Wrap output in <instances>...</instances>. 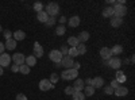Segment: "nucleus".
Returning <instances> with one entry per match:
<instances>
[{"instance_id":"nucleus-1","label":"nucleus","mask_w":135,"mask_h":100,"mask_svg":"<svg viewBox=\"0 0 135 100\" xmlns=\"http://www.w3.org/2000/svg\"><path fill=\"white\" fill-rule=\"evenodd\" d=\"M112 8H114V16H116V18H122L123 19V16L127 15V7L126 6L115 3Z\"/></svg>"},{"instance_id":"nucleus-2","label":"nucleus","mask_w":135,"mask_h":100,"mask_svg":"<svg viewBox=\"0 0 135 100\" xmlns=\"http://www.w3.org/2000/svg\"><path fill=\"white\" fill-rule=\"evenodd\" d=\"M46 12L50 18H54L55 15H57L60 12V6L57 3H49L47 7H46Z\"/></svg>"},{"instance_id":"nucleus-3","label":"nucleus","mask_w":135,"mask_h":100,"mask_svg":"<svg viewBox=\"0 0 135 100\" xmlns=\"http://www.w3.org/2000/svg\"><path fill=\"white\" fill-rule=\"evenodd\" d=\"M77 76H78V70L76 69H66L61 74L62 80H73V79H77Z\"/></svg>"},{"instance_id":"nucleus-4","label":"nucleus","mask_w":135,"mask_h":100,"mask_svg":"<svg viewBox=\"0 0 135 100\" xmlns=\"http://www.w3.org/2000/svg\"><path fill=\"white\" fill-rule=\"evenodd\" d=\"M107 65L109 66V68H112V69L119 70L120 66H122V60L119 57H114V55H112V57L107 61Z\"/></svg>"},{"instance_id":"nucleus-5","label":"nucleus","mask_w":135,"mask_h":100,"mask_svg":"<svg viewBox=\"0 0 135 100\" xmlns=\"http://www.w3.org/2000/svg\"><path fill=\"white\" fill-rule=\"evenodd\" d=\"M62 57H64V55H62V54H61V51H60V50H57V49L50 50V53H49V58H50V60H51L54 64L61 62Z\"/></svg>"},{"instance_id":"nucleus-6","label":"nucleus","mask_w":135,"mask_h":100,"mask_svg":"<svg viewBox=\"0 0 135 100\" xmlns=\"http://www.w3.org/2000/svg\"><path fill=\"white\" fill-rule=\"evenodd\" d=\"M73 64H74V61H73V58L69 57V55H64L62 60H61V65L64 66V68H66V69H72Z\"/></svg>"},{"instance_id":"nucleus-7","label":"nucleus","mask_w":135,"mask_h":100,"mask_svg":"<svg viewBox=\"0 0 135 100\" xmlns=\"http://www.w3.org/2000/svg\"><path fill=\"white\" fill-rule=\"evenodd\" d=\"M11 60L15 62V65H19V66H20V65L25 64L26 57H25V54H22V53H16V54H14L12 57H11Z\"/></svg>"},{"instance_id":"nucleus-8","label":"nucleus","mask_w":135,"mask_h":100,"mask_svg":"<svg viewBox=\"0 0 135 100\" xmlns=\"http://www.w3.org/2000/svg\"><path fill=\"white\" fill-rule=\"evenodd\" d=\"M53 88V84L49 81V79H43L39 81V89L43 91V92H46V91H50Z\"/></svg>"},{"instance_id":"nucleus-9","label":"nucleus","mask_w":135,"mask_h":100,"mask_svg":"<svg viewBox=\"0 0 135 100\" xmlns=\"http://www.w3.org/2000/svg\"><path fill=\"white\" fill-rule=\"evenodd\" d=\"M100 57L103 58V61H108L111 57H112V53H111V49L109 47H101L100 49Z\"/></svg>"},{"instance_id":"nucleus-10","label":"nucleus","mask_w":135,"mask_h":100,"mask_svg":"<svg viewBox=\"0 0 135 100\" xmlns=\"http://www.w3.org/2000/svg\"><path fill=\"white\" fill-rule=\"evenodd\" d=\"M34 57L35 58H41L42 55H43V47L41 46V43L39 42H35L34 43Z\"/></svg>"},{"instance_id":"nucleus-11","label":"nucleus","mask_w":135,"mask_h":100,"mask_svg":"<svg viewBox=\"0 0 135 100\" xmlns=\"http://www.w3.org/2000/svg\"><path fill=\"white\" fill-rule=\"evenodd\" d=\"M74 88V92H83L84 91V88H85V84H84V80L81 79H76L74 84L72 85Z\"/></svg>"},{"instance_id":"nucleus-12","label":"nucleus","mask_w":135,"mask_h":100,"mask_svg":"<svg viewBox=\"0 0 135 100\" xmlns=\"http://www.w3.org/2000/svg\"><path fill=\"white\" fill-rule=\"evenodd\" d=\"M11 64V57L8 54L3 53V54H0V66L2 68H6V66H8Z\"/></svg>"},{"instance_id":"nucleus-13","label":"nucleus","mask_w":135,"mask_h":100,"mask_svg":"<svg viewBox=\"0 0 135 100\" xmlns=\"http://www.w3.org/2000/svg\"><path fill=\"white\" fill-rule=\"evenodd\" d=\"M91 85L95 88H103L104 87V79L103 77H95V79H92V83H91Z\"/></svg>"},{"instance_id":"nucleus-14","label":"nucleus","mask_w":135,"mask_h":100,"mask_svg":"<svg viewBox=\"0 0 135 100\" xmlns=\"http://www.w3.org/2000/svg\"><path fill=\"white\" fill-rule=\"evenodd\" d=\"M114 93L118 96V97H122V96H127V93H128V89H127V87H118L114 91Z\"/></svg>"},{"instance_id":"nucleus-15","label":"nucleus","mask_w":135,"mask_h":100,"mask_svg":"<svg viewBox=\"0 0 135 100\" xmlns=\"http://www.w3.org/2000/svg\"><path fill=\"white\" fill-rule=\"evenodd\" d=\"M49 18H50V16L47 15L46 11H41V12H38V14H37V19L41 22V23H46Z\"/></svg>"},{"instance_id":"nucleus-16","label":"nucleus","mask_w":135,"mask_h":100,"mask_svg":"<svg viewBox=\"0 0 135 100\" xmlns=\"http://www.w3.org/2000/svg\"><path fill=\"white\" fill-rule=\"evenodd\" d=\"M12 35H14V39L18 42V41H23L26 38V32L22 30H16L15 32H12Z\"/></svg>"},{"instance_id":"nucleus-17","label":"nucleus","mask_w":135,"mask_h":100,"mask_svg":"<svg viewBox=\"0 0 135 100\" xmlns=\"http://www.w3.org/2000/svg\"><path fill=\"white\" fill-rule=\"evenodd\" d=\"M109 23H111L112 27H119V26L123 25V19H122V18H116V16H112Z\"/></svg>"},{"instance_id":"nucleus-18","label":"nucleus","mask_w":135,"mask_h":100,"mask_svg":"<svg viewBox=\"0 0 135 100\" xmlns=\"http://www.w3.org/2000/svg\"><path fill=\"white\" fill-rule=\"evenodd\" d=\"M77 39H78V42H80V43H84V42H86V41L89 39V32H88V31H81L80 34H78Z\"/></svg>"},{"instance_id":"nucleus-19","label":"nucleus","mask_w":135,"mask_h":100,"mask_svg":"<svg viewBox=\"0 0 135 100\" xmlns=\"http://www.w3.org/2000/svg\"><path fill=\"white\" fill-rule=\"evenodd\" d=\"M68 23H69L70 27H78L80 26V16H72Z\"/></svg>"},{"instance_id":"nucleus-20","label":"nucleus","mask_w":135,"mask_h":100,"mask_svg":"<svg viewBox=\"0 0 135 100\" xmlns=\"http://www.w3.org/2000/svg\"><path fill=\"white\" fill-rule=\"evenodd\" d=\"M6 49L7 50H15V47H16V41L14 39V38H11V39H8L7 42H6Z\"/></svg>"},{"instance_id":"nucleus-21","label":"nucleus","mask_w":135,"mask_h":100,"mask_svg":"<svg viewBox=\"0 0 135 100\" xmlns=\"http://www.w3.org/2000/svg\"><path fill=\"white\" fill-rule=\"evenodd\" d=\"M119 84H123V83H126V80H127V77L124 76V73H123L122 70H118L116 72V79H115Z\"/></svg>"},{"instance_id":"nucleus-22","label":"nucleus","mask_w":135,"mask_h":100,"mask_svg":"<svg viewBox=\"0 0 135 100\" xmlns=\"http://www.w3.org/2000/svg\"><path fill=\"white\" fill-rule=\"evenodd\" d=\"M25 64L28 66V68H31V66L37 65V58L34 57V55H28V57H26V61H25Z\"/></svg>"},{"instance_id":"nucleus-23","label":"nucleus","mask_w":135,"mask_h":100,"mask_svg":"<svg viewBox=\"0 0 135 100\" xmlns=\"http://www.w3.org/2000/svg\"><path fill=\"white\" fill-rule=\"evenodd\" d=\"M78 39H77V37H69L68 38V45H69L70 47H77L78 46Z\"/></svg>"},{"instance_id":"nucleus-24","label":"nucleus","mask_w":135,"mask_h":100,"mask_svg":"<svg viewBox=\"0 0 135 100\" xmlns=\"http://www.w3.org/2000/svg\"><path fill=\"white\" fill-rule=\"evenodd\" d=\"M103 16L104 18H112L114 16V8L112 7H105L103 11Z\"/></svg>"},{"instance_id":"nucleus-25","label":"nucleus","mask_w":135,"mask_h":100,"mask_svg":"<svg viewBox=\"0 0 135 100\" xmlns=\"http://www.w3.org/2000/svg\"><path fill=\"white\" fill-rule=\"evenodd\" d=\"M84 95H85V96H92V95H95V88H93L92 85H85V88H84Z\"/></svg>"},{"instance_id":"nucleus-26","label":"nucleus","mask_w":135,"mask_h":100,"mask_svg":"<svg viewBox=\"0 0 135 100\" xmlns=\"http://www.w3.org/2000/svg\"><path fill=\"white\" fill-rule=\"evenodd\" d=\"M111 53H112V55H114V54H122L123 53V47L120 46V45H115L114 47H111ZM116 55H115V57H116Z\"/></svg>"},{"instance_id":"nucleus-27","label":"nucleus","mask_w":135,"mask_h":100,"mask_svg":"<svg viewBox=\"0 0 135 100\" xmlns=\"http://www.w3.org/2000/svg\"><path fill=\"white\" fill-rule=\"evenodd\" d=\"M76 49H77L78 55H81V54H85V53H86V46L84 45V43H78V46H77Z\"/></svg>"},{"instance_id":"nucleus-28","label":"nucleus","mask_w":135,"mask_h":100,"mask_svg":"<svg viewBox=\"0 0 135 100\" xmlns=\"http://www.w3.org/2000/svg\"><path fill=\"white\" fill-rule=\"evenodd\" d=\"M65 32H66V28H65V26H64V25L57 26V28H55V34H57V35H64Z\"/></svg>"},{"instance_id":"nucleus-29","label":"nucleus","mask_w":135,"mask_h":100,"mask_svg":"<svg viewBox=\"0 0 135 100\" xmlns=\"http://www.w3.org/2000/svg\"><path fill=\"white\" fill-rule=\"evenodd\" d=\"M19 72H20L22 74H28V73H30V68H28L26 64H23V65L19 66Z\"/></svg>"},{"instance_id":"nucleus-30","label":"nucleus","mask_w":135,"mask_h":100,"mask_svg":"<svg viewBox=\"0 0 135 100\" xmlns=\"http://www.w3.org/2000/svg\"><path fill=\"white\" fill-rule=\"evenodd\" d=\"M72 96H73V100H84L85 99L84 92H74Z\"/></svg>"},{"instance_id":"nucleus-31","label":"nucleus","mask_w":135,"mask_h":100,"mask_svg":"<svg viewBox=\"0 0 135 100\" xmlns=\"http://www.w3.org/2000/svg\"><path fill=\"white\" fill-rule=\"evenodd\" d=\"M68 55H69L70 58H74V57H77V55H78V53H77V49H76V47H70L69 50H68Z\"/></svg>"},{"instance_id":"nucleus-32","label":"nucleus","mask_w":135,"mask_h":100,"mask_svg":"<svg viewBox=\"0 0 135 100\" xmlns=\"http://www.w3.org/2000/svg\"><path fill=\"white\" fill-rule=\"evenodd\" d=\"M32 7H34V9L37 11V14H38V12H41V11H43V4H42L41 2H35Z\"/></svg>"},{"instance_id":"nucleus-33","label":"nucleus","mask_w":135,"mask_h":100,"mask_svg":"<svg viewBox=\"0 0 135 100\" xmlns=\"http://www.w3.org/2000/svg\"><path fill=\"white\" fill-rule=\"evenodd\" d=\"M58 80H60V74H57V73H51V76H50L49 81H50L51 84H55Z\"/></svg>"},{"instance_id":"nucleus-34","label":"nucleus","mask_w":135,"mask_h":100,"mask_svg":"<svg viewBox=\"0 0 135 100\" xmlns=\"http://www.w3.org/2000/svg\"><path fill=\"white\" fill-rule=\"evenodd\" d=\"M65 93H66V95H73V93H74V88H73L72 85L66 87V88H65Z\"/></svg>"},{"instance_id":"nucleus-35","label":"nucleus","mask_w":135,"mask_h":100,"mask_svg":"<svg viewBox=\"0 0 135 100\" xmlns=\"http://www.w3.org/2000/svg\"><path fill=\"white\" fill-rule=\"evenodd\" d=\"M3 35H4V38L8 41V39H11V37H12V32H11L9 30H4V31H3Z\"/></svg>"},{"instance_id":"nucleus-36","label":"nucleus","mask_w":135,"mask_h":100,"mask_svg":"<svg viewBox=\"0 0 135 100\" xmlns=\"http://www.w3.org/2000/svg\"><path fill=\"white\" fill-rule=\"evenodd\" d=\"M55 22H57V20H55V18H49V19H47V22H46L45 25H46L47 27H50V26L55 25Z\"/></svg>"},{"instance_id":"nucleus-37","label":"nucleus","mask_w":135,"mask_h":100,"mask_svg":"<svg viewBox=\"0 0 135 100\" xmlns=\"http://www.w3.org/2000/svg\"><path fill=\"white\" fill-rule=\"evenodd\" d=\"M104 92L107 93V95H112V93H114V88H112V87H104Z\"/></svg>"},{"instance_id":"nucleus-38","label":"nucleus","mask_w":135,"mask_h":100,"mask_svg":"<svg viewBox=\"0 0 135 100\" xmlns=\"http://www.w3.org/2000/svg\"><path fill=\"white\" fill-rule=\"evenodd\" d=\"M109 87H112V88H114V91H115L118 87H120V84H119L116 80H112V81H111V84H109Z\"/></svg>"},{"instance_id":"nucleus-39","label":"nucleus","mask_w":135,"mask_h":100,"mask_svg":"<svg viewBox=\"0 0 135 100\" xmlns=\"http://www.w3.org/2000/svg\"><path fill=\"white\" fill-rule=\"evenodd\" d=\"M68 50H69V47H68V46H62L60 51H61L62 55H68Z\"/></svg>"},{"instance_id":"nucleus-40","label":"nucleus","mask_w":135,"mask_h":100,"mask_svg":"<svg viewBox=\"0 0 135 100\" xmlns=\"http://www.w3.org/2000/svg\"><path fill=\"white\" fill-rule=\"evenodd\" d=\"M16 100H27V97H26L25 93H18L16 95Z\"/></svg>"},{"instance_id":"nucleus-41","label":"nucleus","mask_w":135,"mask_h":100,"mask_svg":"<svg viewBox=\"0 0 135 100\" xmlns=\"http://www.w3.org/2000/svg\"><path fill=\"white\" fill-rule=\"evenodd\" d=\"M11 70H12L14 73H16V72H19V65H12V66H11Z\"/></svg>"},{"instance_id":"nucleus-42","label":"nucleus","mask_w":135,"mask_h":100,"mask_svg":"<svg viewBox=\"0 0 135 100\" xmlns=\"http://www.w3.org/2000/svg\"><path fill=\"white\" fill-rule=\"evenodd\" d=\"M4 50H6L4 43H2V42H0V54H3V53H4Z\"/></svg>"},{"instance_id":"nucleus-43","label":"nucleus","mask_w":135,"mask_h":100,"mask_svg":"<svg viewBox=\"0 0 135 100\" xmlns=\"http://www.w3.org/2000/svg\"><path fill=\"white\" fill-rule=\"evenodd\" d=\"M80 65H81L80 62H74V64H73V68H72V69H76V70H78V68H80Z\"/></svg>"},{"instance_id":"nucleus-44","label":"nucleus","mask_w":135,"mask_h":100,"mask_svg":"<svg viewBox=\"0 0 135 100\" xmlns=\"http://www.w3.org/2000/svg\"><path fill=\"white\" fill-rule=\"evenodd\" d=\"M58 22H60V25H64V23H65V22H66V18H65V16H61Z\"/></svg>"},{"instance_id":"nucleus-45","label":"nucleus","mask_w":135,"mask_h":100,"mask_svg":"<svg viewBox=\"0 0 135 100\" xmlns=\"http://www.w3.org/2000/svg\"><path fill=\"white\" fill-rule=\"evenodd\" d=\"M91 83H92V79H86V80L84 81V84H85V85H91Z\"/></svg>"},{"instance_id":"nucleus-46","label":"nucleus","mask_w":135,"mask_h":100,"mask_svg":"<svg viewBox=\"0 0 135 100\" xmlns=\"http://www.w3.org/2000/svg\"><path fill=\"white\" fill-rule=\"evenodd\" d=\"M54 66H55V68H61V66H62V65H61V62H57V64H55Z\"/></svg>"},{"instance_id":"nucleus-47","label":"nucleus","mask_w":135,"mask_h":100,"mask_svg":"<svg viewBox=\"0 0 135 100\" xmlns=\"http://www.w3.org/2000/svg\"><path fill=\"white\" fill-rule=\"evenodd\" d=\"M3 73H4V70H3L2 66H0V76H3Z\"/></svg>"},{"instance_id":"nucleus-48","label":"nucleus","mask_w":135,"mask_h":100,"mask_svg":"<svg viewBox=\"0 0 135 100\" xmlns=\"http://www.w3.org/2000/svg\"><path fill=\"white\" fill-rule=\"evenodd\" d=\"M3 31V28H2V26H0V32H2Z\"/></svg>"}]
</instances>
